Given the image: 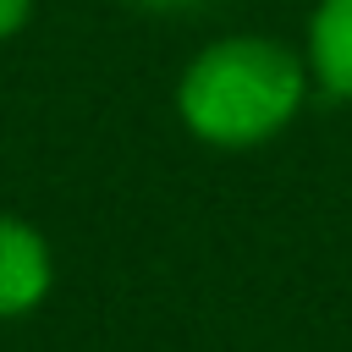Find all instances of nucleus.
<instances>
[{
	"label": "nucleus",
	"mask_w": 352,
	"mask_h": 352,
	"mask_svg": "<svg viewBox=\"0 0 352 352\" xmlns=\"http://www.w3.org/2000/svg\"><path fill=\"white\" fill-rule=\"evenodd\" d=\"M314 99L302 44L275 33H214L204 38L170 88V110L198 148L253 154L297 126Z\"/></svg>",
	"instance_id": "1"
},
{
	"label": "nucleus",
	"mask_w": 352,
	"mask_h": 352,
	"mask_svg": "<svg viewBox=\"0 0 352 352\" xmlns=\"http://www.w3.org/2000/svg\"><path fill=\"white\" fill-rule=\"evenodd\" d=\"M55 292V242L16 209H0V324L38 314Z\"/></svg>",
	"instance_id": "2"
},
{
	"label": "nucleus",
	"mask_w": 352,
	"mask_h": 352,
	"mask_svg": "<svg viewBox=\"0 0 352 352\" xmlns=\"http://www.w3.org/2000/svg\"><path fill=\"white\" fill-rule=\"evenodd\" d=\"M302 60L314 94L352 110V0H314L302 22Z\"/></svg>",
	"instance_id": "3"
},
{
	"label": "nucleus",
	"mask_w": 352,
	"mask_h": 352,
	"mask_svg": "<svg viewBox=\"0 0 352 352\" xmlns=\"http://www.w3.org/2000/svg\"><path fill=\"white\" fill-rule=\"evenodd\" d=\"M138 11H154V16H198V11H214L226 0H132Z\"/></svg>",
	"instance_id": "4"
},
{
	"label": "nucleus",
	"mask_w": 352,
	"mask_h": 352,
	"mask_svg": "<svg viewBox=\"0 0 352 352\" xmlns=\"http://www.w3.org/2000/svg\"><path fill=\"white\" fill-rule=\"evenodd\" d=\"M33 6H38V0H0V44H11V38L33 22Z\"/></svg>",
	"instance_id": "5"
}]
</instances>
